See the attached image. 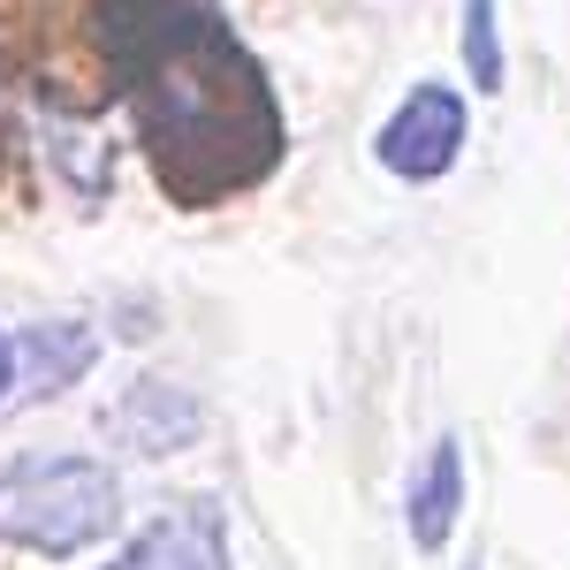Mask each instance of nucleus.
<instances>
[{"instance_id": "7ed1b4c3", "label": "nucleus", "mask_w": 570, "mask_h": 570, "mask_svg": "<svg viewBox=\"0 0 570 570\" xmlns=\"http://www.w3.org/2000/svg\"><path fill=\"white\" fill-rule=\"evenodd\" d=\"M464 130H472L464 91L426 77V85L403 91V107L381 122L373 153H381V168H389L395 183H441L449 168H456V153H464Z\"/></svg>"}, {"instance_id": "f03ea898", "label": "nucleus", "mask_w": 570, "mask_h": 570, "mask_svg": "<svg viewBox=\"0 0 570 570\" xmlns=\"http://www.w3.org/2000/svg\"><path fill=\"white\" fill-rule=\"evenodd\" d=\"M122 525V480L99 456H8L0 464V540L69 563Z\"/></svg>"}, {"instance_id": "39448f33", "label": "nucleus", "mask_w": 570, "mask_h": 570, "mask_svg": "<svg viewBox=\"0 0 570 570\" xmlns=\"http://www.w3.org/2000/svg\"><path fill=\"white\" fill-rule=\"evenodd\" d=\"M456 518H464V441L441 434L434 449H426V464L411 472V487H403L411 548H419V556H441L449 532H456Z\"/></svg>"}, {"instance_id": "20e7f679", "label": "nucleus", "mask_w": 570, "mask_h": 570, "mask_svg": "<svg viewBox=\"0 0 570 570\" xmlns=\"http://www.w3.org/2000/svg\"><path fill=\"white\" fill-rule=\"evenodd\" d=\"M107 570H228V525H220V510H206V502L160 510Z\"/></svg>"}, {"instance_id": "6e6552de", "label": "nucleus", "mask_w": 570, "mask_h": 570, "mask_svg": "<svg viewBox=\"0 0 570 570\" xmlns=\"http://www.w3.org/2000/svg\"><path fill=\"white\" fill-rule=\"evenodd\" d=\"M464 69H472V91H502V23H494V0H464Z\"/></svg>"}, {"instance_id": "0eeeda50", "label": "nucleus", "mask_w": 570, "mask_h": 570, "mask_svg": "<svg viewBox=\"0 0 570 570\" xmlns=\"http://www.w3.org/2000/svg\"><path fill=\"white\" fill-rule=\"evenodd\" d=\"M16 357L31 365V389L61 395L91 357H99V343H91V327H77V320H53V327H31V335L16 343Z\"/></svg>"}, {"instance_id": "f257e3e1", "label": "nucleus", "mask_w": 570, "mask_h": 570, "mask_svg": "<svg viewBox=\"0 0 570 570\" xmlns=\"http://www.w3.org/2000/svg\"><path fill=\"white\" fill-rule=\"evenodd\" d=\"M91 23L176 206H220L282 168V99L214 0H91Z\"/></svg>"}, {"instance_id": "423d86ee", "label": "nucleus", "mask_w": 570, "mask_h": 570, "mask_svg": "<svg viewBox=\"0 0 570 570\" xmlns=\"http://www.w3.org/2000/svg\"><path fill=\"white\" fill-rule=\"evenodd\" d=\"M107 426L130 441V449H145V456H168V449H183L206 419H198V403H190L183 389H168V381H137V389L107 411Z\"/></svg>"}, {"instance_id": "1a4fd4ad", "label": "nucleus", "mask_w": 570, "mask_h": 570, "mask_svg": "<svg viewBox=\"0 0 570 570\" xmlns=\"http://www.w3.org/2000/svg\"><path fill=\"white\" fill-rule=\"evenodd\" d=\"M16 373H23V357H16V343H8V335H0V395L16 389Z\"/></svg>"}]
</instances>
